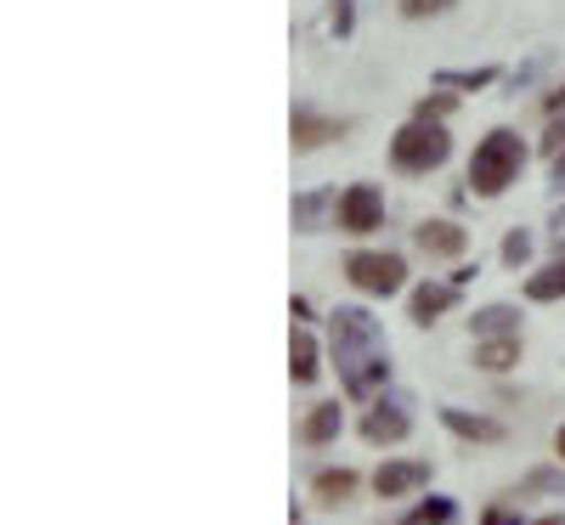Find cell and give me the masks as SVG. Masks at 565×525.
Wrapping results in <instances>:
<instances>
[{"mask_svg": "<svg viewBox=\"0 0 565 525\" xmlns=\"http://www.w3.org/2000/svg\"><path fill=\"white\" fill-rule=\"evenodd\" d=\"M328 345H334L340 362V385L345 396H373L391 378V356H385V328L380 317H367L362 306H340L328 317Z\"/></svg>", "mask_w": 565, "mask_h": 525, "instance_id": "obj_1", "label": "cell"}, {"mask_svg": "<svg viewBox=\"0 0 565 525\" xmlns=\"http://www.w3.org/2000/svg\"><path fill=\"white\" fill-rule=\"evenodd\" d=\"M521 170H526V141L514 136L509 125H498V130H487L476 141V153H469V193L498 199V193H509V186L521 181Z\"/></svg>", "mask_w": 565, "mask_h": 525, "instance_id": "obj_2", "label": "cell"}, {"mask_svg": "<svg viewBox=\"0 0 565 525\" xmlns=\"http://www.w3.org/2000/svg\"><path fill=\"white\" fill-rule=\"evenodd\" d=\"M447 153H452V136H447V125H436V119H407V125L391 136V164H396L402 175H430V170L447 164Z\"/></svg>", "mask_w": 565, "mask_h": 525, "instance_id": "obj_3", "label": "cell"}, {"mask_svg": "<svg viewBox=\"0 0 565 525\" xmlns=\"http://www.w3.org/2000/svg\"><path fill=\"white\" fill-rule=\"evenodd\" d=\"M345 277L356 282L362 294H396L402 282H407V266H402V255H380V249H356V255H345Z\"/></svg>", "mask_w": 565, "mask_h": 525, "instance_id": "obj_4", "label": "cell"}, {"mask_svg": "<svg viewBox=\"0 0 565 525\" xmlns=\"http://www.w3.org/2000/svg\"><path fill=\"white\" fill-rule=\"evenodd\" d=\"M334 226H340V232H351V237L380 232V226H385V193H380L373 181H356V186H345V193H340V204H334Z\"/></svg>", "mask_w": 565, "mask_h": 525, "instance_id": "obj_5", "label": "cell"}, {"mask_svg": "<svg viewBox=\"0 0 565 525\" xmlns=\"http://www.w3.org/2000/svg\"><path fill=\"white\" fill-rule=\"evenodd\" d=\"M407 407H413L407 396H385L380 407L362 418V441H367V447H396L407 429H413V413H407Z\"/></svg>", "mask_w": 565, "mask_h": 525, "instance_id": "obj_6", "label": "cell"}, {"mask_svg": "<svg viewBox=\"0 0 565 525\" xmlns=\"http://www.w3.org/2000/svg\"><path fill=\"white\" fill-rule=\"evenodd\" d=\"M345 125L340 119H328V114H317V108H295V119H289V141H295V153H317V148H328Z\"/></svg>", "mask_w": 565, "mask_h": 525, "instance_id": "obj_7", "label": "cell"}, {"mask_svg": "<svg viewBox=\"0 0 565 525\" xmlns=\"http://www.w3.org/2000/svg\"><path fill=\"white\" fill-rule=\"evenodd\" d=\"M413 244L430 255V260H452V255L469 249V232H463L458 221H424V226L413 232Z\"/></svg>", "mask_w": 565, "mask_h": 525, "instance_id": "obj_8", "label": "cell"}, {"mask_svg": "<svg viewBox=\"0 0 565 525\" xmlns=\"http://www.w3.org/2000/svg\"><path fill=\"white\" fill-rule=\"evenodd\" d=\"M418 486H430V463H418V458H407V463H380V474H373V492H380V497H407V492H418Z\"/></svg>", "mask_w": 565, "mask_h": 525, "instance_id": "obj_9", "label": "cell"}, {"mask_svg": "<svg viewBox=\"0 0 565 525\" xmlns=\"http://www.w3.org/2000/svg\"><path fill=\"white\" fill-rule=\"evenodd\" d=\"M452 300H458L452 282H418V289H413V306H407V317H413L418 328H430V322H436Z\"/></svg>", "mask_w": 565, "mask_h": 525, "instance_id": "obj_10", "label": "cell"}, {"mask_svg": "<svg viewBox=\"0 0 565 525\" xmlns=\"http://www.w3.org/2000/svg\"><path fill=\"white\" fill-rule=\"evenodd\" d=\"M441 424L463 441H503V424L498 418H481V413H463V407H441Z\"/></svg>", "mask_w": 565, "mask_h": 525, "instance_id": "obj_11", "label": "cell"}, {"mask_svg": "<svg viewBox=\"0 0 565 525\" xmlns=\"http://www.w3.org/2000/svg\"><path fill=\"white\" fill-rule=\"evenodd\" d=\"M340 429H345V407H340V401H322V407H311V413H306L300 436H306L311 447H328V441L340 436Z\"/></svg>", "mask_w": 565, "mask_h": 525, "instance_id": "obj_12", "label": "cell"}, {"mask_svg": "<svg viewBox=\"0 0 565 525\" xmlns=\"http://www.w3.org/2000/svg\"><path fill=\"white\" fill-rule=\"evenodd\" d=\"M469 328H476V340H509V333H521V311L514 306H481L469 317Z\"/></svg>", "mask_w": 565, "mask_h": 525, "instance_id": "obj_13", "label": "cell"}, {"mask_svg": "<svg viewBox=\"0 0 565 525\" xmlns=\"http://www.w3.org/2000/svg\"><path fill=\"white\" fill-rule=\"evenodd\" d=\"M289 373H295V385H317V373H322V351L306 328H295V340H289Z\"/></svg>", "mask_w": 565, "mask_h": 525, "instance_id": "obj_14", "label": "cell"}, {"mask_svg": "<svg viewBox=\"0 0 565 525\" xmlns=\"http://www.w3.org/2000/svg\"><path fill=\"white\" fill-rule=\"evenodd\" d=\"M526 300H537V306L565 300V255H559V260H548L543 271H532V277H526Z\"/></svg>", "mask_w": 565, "mask_h": 525, "instance_id": "obj_15", "label": "cell"}, {"mask_svg": "<svg viewBox=\"0 0 565 525\" xmlns=\"http://www.w3.org/2000/svg\"><path fill=\"white\" fill-rule=\"evenodd\" d=\"M476 362L487 373H509L514 362H521V333H509V340H481L476 345Z\"/></svg>", "mask_w": 565, "mask_h": 525, "instance_id": "obj_16", "label": "cell"}, {"mask_svg": "<svg viewBox=\"0 0 565 525\" xmlns=\"http://www.w3.org/2000/svg\"><path fill=\"white\" fill-rule=\"evenodd\" d=\"M311 492H317L322 503H345V497L356 492V474H351V469H322L317 481H311Z\"/></svg>", "mask_w": 565, "mask_h": 525, "instance_id": "obj_17", "label": "cell"}, {"mask_svg": "<svg viewBox=\"0 0 565 525\" xmlns=\"http://www.w3.org/2000/svg\"><path fill=\"white\" fill-rule=\"evenodd\" d=\"M340 204L334 193H300L295 199V232H322V210Z\"/></svg>", "mask_w": 565, "mask_h": 525, "instance_id": "obj_18", "label": "cell"}, {"mask_svg": "<svg viewBox=\"0 0 565 525\" xmlns=\"http://www.w3.org/2000/svg\"><path fill=\"white\" fill-rule=\"evenodd\" d=\"M452 514H458V508H452V497H430V503H418L402 525H447Z\"/></svg>", "mask_w": 565, "mask_h": 525, "instance_id": "obj_19", "label": "cell"}, {"mask_svg": "<svg viewBox=\"0 0 565 525\" xmlns=\"http://www.w3.org/2000/svg\"><path fill=\"white\" fill-rule=\"evenodd\" d=\"M452 103H458L452 90H430V97H418V103H413V119H436V125H441V119L452 114Z\"/></svg>", "mask_w": 565, "mask_h": 525, "instance_id": "obj_20", "label": "cell"}, {"mask_svg": "<svg viewBox=\"0 0 565 525\" xmlns=\"http://www.w3.org/2000/svg\"><path fill=\"white\" fill-rule=\"evenodd\" d=\"M532 260V232H521V226H514L509 237H503V266H514V271H521Z\"/></svg>", "mask_w": 565, "mask_h": 525, "instance_id": "obj_21", "label": "cell"}, {"mask_svg": "<svg viewBox=\"0 0 565 525\" xmlns=\"http://www.w3.org/2000/svg\"><path fill=\"white\" fill-rule=\"evenodd\" d=\"M328 29L345 40V34L356 29V0H328Z\"/></svg>", "mask_w": 565, "mask_h": 525, "instance_id": "obj_22", "label": "cell"}, {"mask_svg": "<svg viewBox=\"0 0 565 525\" xmlns=\"http://www.w3.org/2000/svg\"><path fill=\"white\" fill-rule=\"evenodd\" d=\"M498 79V68H469V74H441V85H458V90H481V85H492Z\"/></svg>", "mask_w": 565, "mask_h": 525, "instance_id": "obj_23", "label": "cell"}, {"mask_svg": "<svg viewBox=\"0 0 565 525\" xmlns=\"http://www.w3.org/2000/svg\"><path fill=\"white\" fill-rule=\"evenodd\" d=\"M521 492H565V474L559 469H532L521 481Z\"/></svg>", "mask_w": 565, "mask_h": 525, "instance_id": "obj_24", "label": "cell"}, {"mask_svg": "<svg viewBox=\"0 0 565 525\" xmlns=\"http://www.w3.org/2000/svg\"><path fill=\"white\" fill-rule=\"evenodd\" d=\"M452 7H458V0H402V18H441Z\"/></svg>", "mask_w": 565, "mask_h": 525, "instance_id": "obj_25", "label": "cell"}, {"mask_svg": "<svg viewBox=\"0 0 565 525\" xmlns=\"http://www.w3.org/2000/svg\"><path fill=\"white\" fill-rule=\"evenodd\" d=\"M543 153H548V159L565 153V108H554V119H548V130H543Z\"/></svg>", "mask_w": 565, "mask_h": 525, "instance_id": "obj_26", "label": "cell"}, {"mask_svg": "<svg viewBox=\"0 0 565 525\" xmlns=\"http://www.w3.org/2000/svg\"><path fill=\"white\" fill-rule=\"evenodd\" d=\"M487 525H521V514H514L509 503H498V508H487Z\"/></svg>", "mask_w": 565, "mask_h": 525, "instance_id": "obj_27", "label": "cell"}, {"mask_svg": "<svg viewBox=\"0 0 565 525\" xmlns=\"http://www.w3.org/2000/svg\"><path fill=\"white\" fill-rule=\"evenodd\" d=\"M548 186H554V193H565V153H554V181Z\"/></svg>", "mask_w": 565, "mask_h": 525, "instance_id": "obj_28", "label": "cell"}, {"mask_svg": "<svg viewBox=\"0 0 565 525\" xmlns=\"http://www.w3.org/2000/svg\"><path fill=\"white\" fill-rule=\"evenodd\" d=\"M554 452H559V463H565V424H559V436H554Z\"/></svg>", "mask_w": 565, "mask_h": 525, "instance_id": "obj_29", "label": "cell"}, {"mask_svg": "<svg viewBox=\"0 0 565 525\" xmlns=\"http://www.w3.org/2000/svg\"><path fill=\"white\" fill-rule=\"evenodd\" d=\"M532 525H565V514H543V519H532Z\"/></svg>", "mask_w": 565, "mask_h": 525, "instance_id": "obj_30", "label": "cell"}]
</instances>
